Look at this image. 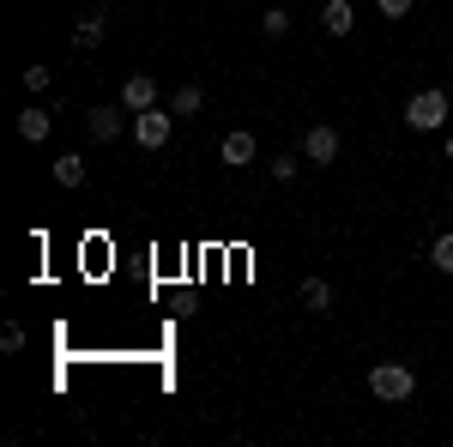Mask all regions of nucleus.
<instances>
[{
	"label": "nucleus",
	"mask_w": 453,
	"mask_h": 447,
	"mask_svg": "<svg viewBox=\"0 0 453 447\" xmlns=\"http://www.w3.org/2000/svg\"><path fill=\"white\" fill-rule=\"evenodd\" d=\"M170 127H175V109H140L134 115V139H140L145 151H164L170 145Z\"/></svg>",
	"instance_id": "obj_3"
},
{
	"label": "nucleus",
	"mask_w": 453,
	"mask_h": 447,
	"mask_svg": "<svg viewBox=\"0 0 453 447\" xmlns=\"http://www.w3.org/2000/svg\"><path fill=\"white\" fill-rule=\"evenodd\" d=\"M55 181H61V188H85V158H79V151H61V158H55Z\"/></svg>",
	"instance_id": "obj_11"
},
{
	"label": "nucleus",
	"mask_w": 453,
	"mask_h": 447,
	"mask_svg": "<svg viewBox=\"0 0 453 447\" xmlns=\"http://www.w3.org/2000/svg\"><path fill=\"white\" fill-rule=\"evenodd\" d=\"M369 393H375V399H387V405H405V399L418 393L411 363H375V369H369Z\"/></svg>",
	"instance_id": "obj_2"
},
{
	"label": "nucleus",
	"mask_w": 453,
	"mask_h": 447,
	"mask_svg": "<svg viewBox=\"0 0 453 447\" xmlns=\"http://www.w3.org/2000/svg\"><path fill=\"white\" fill-rule=\"evenodd\" d=\"M448 109H453V91H435V85L429 91H411L405 97V127L411 134H441L448 127Z\"/></svg>",
	"instance_id": "obj_1"
},
{
	"label": "nucleus",
	"mask_w": 453,
	"mask_h": 447,
	"mask_svg": "<svg viewBox=\"0 0 453 447\" xmlns=\"http://www.w3.org/2000/svg\"><path fill=\"white\" fill-rule=\"evenodd\" d=\"M429 260H435V273H448V278H453V230L429 242Z\"/></svg>",
	"instance_id": "obj_14"
},
{
	"label": "nucleus",
	"mask_w": 453,
	"mask_h": 447,
	"mask_svg": "<svg viewBox=\"0 0 453 447\" xmlns=\"http://www.w3.org/2000/svg\"><path fill=\"white\" fill-rule=\"evenodd\" d=\"M170 109H175V115H200V109H206V91H200V85H175Z\"/></svg>",
	"instance_id": "obj_12"
},
{
	"label": "nucleus",
	"mask_w": 453,
	"mask_h": 447,
	"mask_svg": "<svg viewBox=\"0 0 453 447\" xmlns=\"http://www.w3.org/2000/svg\"><path fill=\"white\" fill-rule=\"evenodd\" d=\"M254 151H260V139L248 134V127H236V134H224V145H218V158H224L230 170H242V164H254Z\"/></svg>",
	"instance_id": "obj_7"
},
{
	"label": "nucleus",
	"mask_w": 453,
	"mask_h": 447,
	"mask_svg": "<svg viewBox=\"0 0 453 447\" xmlns=\"http://www.w3.org/2000/svg\"><path fill=\"white\" fill-rule=\"evenodd\" d=\"M375 6H381V19H405L411 12V0H375Z\"/></svg>",
	"instance_id": "obj_18"
},
{
	"label": "nucleus",
	"mask_w": 453,
	"mask_h": 447,
	"mask_svg": "<svg viewBox=\"0 0 453 447\" xmlns=\"http://www.w3.org/2000/svg\"><path fill=\"white\" fill-rule=\"evenodd\" d=\"M448 164H453V134H448Z\"/></svg>",
	"instance_id": "obj_19"
},
{
	"label": "nucleus",
	"mask_w": 453,
	"mask_h": 447,
	"mask_svg": "<svg viewBox=\"0 0 453 447\" xmlns=\"http://www.w3.org/2000/svg\"><path fill=\"white\" fill-rule=\"evenodd\" d=\"M320 25H326V36H350V31H357V12H350V0H326Z\"/></svg>",
	"instance_id": "obj_9"
},
{
	"label": "nucleus",
	"mask_w": 453,
	"mask_h": 447,
	"mask_svg": "<svg viewBox=\"0 0 453 447\" xmlns=\"http://www.w3.org/2000/svg\"><path fill=\"white\" fill-rule=\"evenodd\" d=\"M85 134L97 139V145H115V139L127 134V109H115V104H97V109H85Z\"/></svg>",
	"instance_id": "obj_4"
},
{
	"label": "nucleus",
	"mask_w": 453,
	"mask_h": 447,
	"mask_svg": "<svg viewBox=\"0 0 453 447\" xmlns=\"http://www.w3.org/2000/svg\"><path fill=\"white\" fill-rule=\"evenodd\" d=\"M49 127H55V121H49L42 109H25V115H19V139H31V145H42V139H49Z\"/></svg>",
	"instance_id": "obj_13"
},
{
	"label": "nucleus",
	"mask_w": 453,
	"mask_h": 447,
	"mask_svg": "<svg viewBox=\"0 0 453 447\" xmlns=\"http://www.w3.org/2000/svg\"><path fill=\"white\" fill-rule=\"evenodd\" d=\"M296 297H303V309H309V314H333V284H326V278H303Z\"/></svg>",
	"instance_id": "obj_8"
},
{
	"label": "nucleus",
	"mask_w": 453,
	"mask_h": 447,
	"mask_svg": "<svg viewBox=\"0 0 453 447\" xmlns=\"http://www.w3.org/2000/svg\"><path fill=\"white\" fill-rule=\"evenodd\" d=\"M25 91H31V97H36V91H49V67H25Z\"/></svg>",
	"instance_id": "obj_16"
},
{
	"label": "nucleus",
	"mask_w": 453,
	"mask_h": 447,
	"mask_svg": "<svg viewBox=\"0 0 453 447\" xmlns=\"http://www.w3.org/2000/svg\"><path fill=\"white\" fill-rule=\"evenodd\" d=\"M260 31H266V36H273V42H279V36L290 31V12H284V6H273V12L260 19Z\"/></svg>",
	"instance_id": "obj_15"
},
{
	"label": "nucleus",
	"mask_w": 453,
	"mask_h": 447,
	"mask_svg": "<svg viewBox=\"0 0 453 447\" xmlns=\"http://www.w3.org/2000/svg\"><path fill=\"white\" fill-rule=\"evenodd\" d=\"M0 351H25V327H0Z\"/></svg>",
	"instance_id": "obj_17"
},
{
	"label": "nucleus",
	"mask_w": 453,
	"mask_h": 447,
	"mask_svg": "<svg viewBox=\"0 0 453 447\" xmlns=\"http://www.w3.org/2000/svg\"><path fill=\"white\" fill-rule=\"evenodd\" d=\"M448 212H453V206H448Z\"/></svg>",
	"instance_id": "obj_21"
},
{
	"label": "nucleus",
	"mask_w": 453,
	"mask_h": 447,
	"mask_svg": "<svg viewBox=\"0 0 453 447\" xmlns=\"http://www.w3.org/2000/svg\"><path fill=\"white\" fill-rule=\"evenodd\" d=\"M448 91H453V73H448Z\"/></svg>",
	"instance_id": "obj_20"
},
{
	"label": "nucleus",
	"mask_w": 453,
	"mask_h": 447,
	"mask_svg": "<svg viewBox=\"0 0 453 447\" xmlns=\"http://www.w3.org/2000/svg\"><path fill=\"white\" fill-rule=\"evenodd\" d=\"M339 145H345L339 127H309V134H303V158H309V164H333Z\"/></svg>",
	"instance_id": "obj_6"
},
{
	"label": "nucleus",
	"mask_w": 453,
	"mask_h": 447,
	"mask_svg": "<svg viewBox=\"0 0 453 447\" xmlns=\"http://www.w3.org/2000/svg\"><path fill=\"white\" fill-rule=\"evenodd\" d=\"M121 109H127V115L157 109V79H151V73H127V85H121Z\"/></svg>",
	"instance_id": "obj_5"
},
{
	"label": "nucleus",
	"mask_w": 453,
	"mask_h": 447,
	"mask_svg": "<svg viewBox=\"0 0 453 447\" xmlns=\"http://www.w3.org/2000/svg\"><path fill=\"white\" fill-rule=\"evenodd\" d=\"M104 6H97V12H85V19H79V25H73V42H79V49H97V42H104Z\"/></svg>",
	"instance_id": "obj_10"
}]
</instances>
